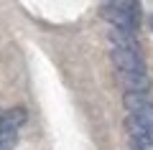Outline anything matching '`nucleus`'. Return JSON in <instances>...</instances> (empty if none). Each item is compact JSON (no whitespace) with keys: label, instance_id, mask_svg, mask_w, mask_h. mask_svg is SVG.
Wrapping results in <instances>:
<instances>
[{"label":"nucleus","instance_id":"f257e3e1","mask_svg":"<svg viewBox=\"0 0 153 150\" xmlns=\"http://www.w3.org/2000/svg\"><path fill=\"white\" fill-rule=\"evenodd\" d=\"M105 21L112 23V28H120V31H130L135 33L138 28V18H140V10H138V3H128V0H117V3H105L100 8Z\"/></svg>","mask_w":153,"mask_h":150},{"label":"nucleus","instance_id":"f03ea898","mask_svg":"<svg viewBox=\"0 0 153 150\" xmlns=\"http://www.w3.org/2000/svg\"><path fill=\"white\" fill-rule=\"evenodd\" d=\"M26 122V109L13 107L0 115V150H10L18 140V130Z\"/></svg>","mask_w":153,"mask_h":150},{"label":"nucleus","instance_id":"7ed1b4c3","mask_svg":"<svg viewBox=\"0 0 153 150\" xmlns=\"http://www.w3.org/2000/svg\"><path fill=\"white\" fill-rule=\"evenodd\" d=\"M112 64L117 66L120 74H133V71H146L140 51H130V48H112Z\"/></svg>","mask_w":153,"mask_h":150},{"label":"nucleus","instance_id":"20e7f679","mask_svg":"<svg viewBox=\"0 0 153 150\" xmlns=\"http://www.w3.org/2000/svg\"><path fill=\"white\" fill-rule=\"evenodd\" d=\"M120 84L125 92H138V94H151V79L146 71H133V74H120Z\"/></svg>","mask_w":153,"mask_h":150},{"label":"nucleus","instance_id":"39448f33","mask_svg":"<svg viewBox=\"0 0 153 150\" xmlns=\"http://www.w3.org/2000/svg\"><path fill=\"white\" fill-rule=\"evenodd\" d=\"M110 41H112V48H130V51H140L135 33H130V31L112 28V31H110Z\"/></svg>","mask_w":153,"mask_h":150},{"label":"nucleus","instance_id":"423d86ee","mask_svg":"<svg viewBox=\"0 0 153 150\" xmlns=\"http://www.w3.org/2000/svg\"><path fill=\"white\" fill-rule=\"evenodd\" d=\"M123 104L128 107V112H130V115H135V112H140V109L151 107V104H153V97L151 94H138V92H125V94H123Z\"/></svg>","mask_w":153,"mask_h":150},{"label":"nucleus","instance_id":"0eeeda50","mask_svg":"<svg viewBox=\"0 0 153 150\" xmlns=\"http://www.w3.org/2000/svg\"><path fill=\"white\" fill-rule=\"evenodd\" d=\"M133 120H135L140 127H146L148 132L153 135V104L151 107H146V109H140V112H135V115H130Z\"/></svg>","mask_w":153,"mask_h":150},{"label":"nucleus","instance_id":"6e6552de","mask_svg":"<svg viewBox=\"0 0 153 150\" xmlns=\"http://www.w3.org/2000/svg\"><path fill=\"white\" fill-rule=\"evenodd\" d=\"M133 150H153V137H133Z\"/></svg>","mask_w":153,"mask_h":150}]
</instances>
